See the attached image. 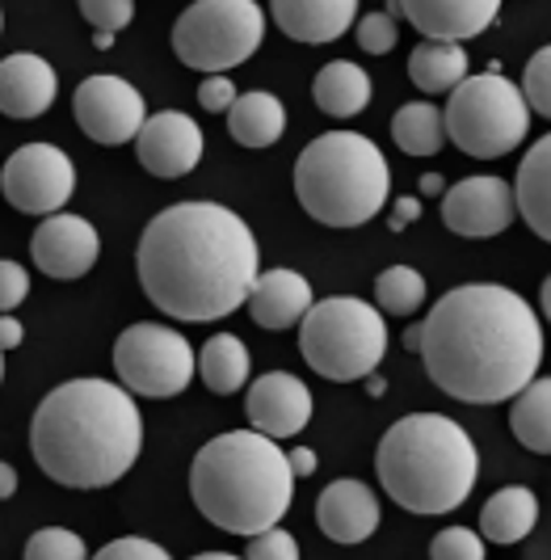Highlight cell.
Masks as SVG:
<instances>
[{"instance_id":"83f0119b","label":"cell","mask_w":551,"mask_h":560,"mask_svg":"<svg viewBox=\"0 0 551 560\" xmlns=\"http://www.w3.org/2000/svg\"><path fill=\"white\" fill-rule=\"evenodd\" d=\"M248 366H253V359H248L245 341L236 334L207 337V346L198 350V375L215 396L241 393L248 380Z\"/></svg>"},{"instance_id":"3957f363","label":"cell","mask_w":551,"mask_h":560,"mask_svg":"<svg viewBox=\"0 0 551 560\" xmlns=\"http://www.w3.org/2000/svg\"><path fill=\"white\" fill-rule=\"evenodd\" d=\"M143 447V418L131 388L110 380H68L43 396L30 421V455L63 489H106L122 480Z\"/></svg>"},{"instance_id":"9a60e30c","label":"cell","mask_w":551,"mask_h":560,"mask_svg":"<svg viewBox=\"0 0 551 560\" xmlns=\"http://www.w3.org/2000/svg\"><path fill=\"white\" fill-rule=\"evenodd\" d=\"M136 156L152 177H186L202 161V127L181 110L152 114L139 127Z\"/></svg>"},{"instance_id":"8d00e7d4","label":"cell","mask_w":551,"mask_h":560,"mask_svg":"<svg viewBox=\"0 0 551 560\" xmlns=\"http://www.w3.org/2000/svg\"><path fill=\"white\" fill-rule=\"evenodd\" d=\"M102 560H168V552L156 544V539H143V535H122V539H110L102 552Z\"/></svg>"},{"instance_id":"d6a6232c","label":"cell","mask_w":551,"mask_h":560,"mask_svg":"<svg viewBox=\"0 0 551 560\" xmlns=\"http://www.w3.org/2000/svg\"><path fill=\"white\" fill-rule=\"evenodd\" d=\"M430 557L434 560H484V539L471 527H446L434 535L430 544Z\"/></svg>"},{"instance_id":"ab89813d","label":"cell","mask_w":551,"mask_h":560,"mask_svg":"<svg viewBox=\"0 0 551 560\" xmlns=\"http://www.w3.org/2000/svg\"><path fill=\"white\" fill-rule=\"evenodd\" d=\"M421 220V202L417 198H396V207H391V215H387V228L391 232H405L409 224Z\"/></svg>"},{"instance_id":"9c48e42d","label":"cell","mask_w":551,"mask_h":560,"mask_svg":"<svg viewBox=\"0 0 551 560\" xmlns=\"http://www.w3.org/2000/svg\"><path fill=\"white\" fill-rule=\"evenodd\" d=\"M266 13L257 0H194L173 26V51L194 72H227L257 56Z\"/></svg>"},{"instance_id":"4316f807","label":"cell","mask_w":551,"mask_h":560,"mask_svg":"<svg viewBox=\"0 0 551 560\" xmlns=\"http://www.w3.org/2000/svg\"><path fill=\"white\" fill-rule=\"evenodd\" d=\"M509 430L526 451L551 455V375H535L509 405Z\"/></svg>"},{"instance_id":"4fadbf2b","label":"cell","mask_w":551,"mask_h":560,"mask_svg":"<svg viewBox=\"0 0 551 560\" xmlns=\"http://www.w3.org/2000/svg\"><path fill=\"white\" fill-rule=\"evenodd\" d=\"M518 215L514 186L501 177H464L442 195V224L464 241H489L501 236Z\"/></svg>"},{"instance_id":"6da1fadb","label":"cell","mask_w":551,"mask_h":560,"mask_svg":"<svg viewBox=\"0 0 551 560\" xmlns=\"http://www.w3.org/2000/svg\"><path fill=\"white\" fill-rule=\"evenodd\" d=\"M421 359L446 396L464 405H501L539 375L543 325L518 291L501 282H464L425 316Z\"/></svg>"},{"instance_id":"7dc6e473","label":"cell","mask_w":551,"mask_h":560,"mask_svg":"<svg viewBox=\"0 0 551 560\" xmlns=\"http://www.w3.org/2000/svg\"><path fill=\"white\" fill-rule=\"evenodd\" d=\"M539 304H543V316H548V325H551V275L543 279V287H539Z\"/></svg>"},{"instance_id":"e575fe53","label":"cell","mask_w":551,"mask_h":560,"mask_svg":"<svg viewBox=\"0 0 551 560\" xmlns=\"http://www.w3.org/2000/svg\"><path fill=\"white\" fill-rule=\"evenodd\" d=\"M81 13L89 26L118 34V30L136 18V0H81Z\"/></svg>"},{"instance_id":"7a4b0ae2","label":"cell","mask_w":551,"mask_h":560,"mask_svg":"<svg viewBox=\"0 0 551 560\" xmlns=\"http://www.w3.org/2000/svg\"><path fill=\"white\" fill-rule=\"evenodd\" d=\"M136 270L143 295L165 316L207 325L245 304L261 275V253L236 211L220 202H177L143 228Z\"/></svg>"},{"instance_id":"30bf717a","label":"cell","mask_w":551,"mask_h":560,"mask_svg":"<svg viewBox=\"0 0 551 560\" xmlns=\"http://www.w3.org/2000/svg\"><path fill=\"white\" fill-rule=\"evenodd\" d=\"M114 371L122 388H131L136 396L165 400L190 388V380L198 375V354L177 329L143 320L122 329V337L114 341Z\"/></svg>"},{"instance_id":"bcb514c9","label":"cell","mask_w":551,"mask_h":560,"mask_svg":"<svg viewBox=\"0 0 551 560\" xmlns=\"http://www.w3.org/2000/svg\"><path fill=\"white\" fill-rule=\"evenodd\" d=\"M405 350H409V354H421V325H413V329L405 334Z\"/></svg>"},{"instance_id":"5bb4252c","label":"cell","mask_w":551,"mask_h":560,"mask_svg":"<svg viewBox=\"0 0 551 560\" xmlns=\"http://www.w3.org/2000/svg\"><path fill=\"white\" fill-rule=\"evenodd\" d=\"M97 253H102L97 228L81 215H63V211L43 215L38 232L30 236V257L47 279H84L93 270Z\"/></svg>"},{"instance_id":"52a82bcc","label":"cell","mask_w":551,"mask_h":560,"mask_svg":"<svg viewBox=\"0 0 551 560\" xmlns=\"http://www.w3.org/2000/svg\"><path fill=\"white\" fill-rule=\"evenodd\" d=\"M300 354L332 384L366 380L387 354L384 312L359 295H329L312 304L300 320Z\"/></svg>"},{"instance_id":"d590c367","label":"cell","mask_w":551,"mask_h":560,"mask_svg":"<svg viewBox=\"0 0 551 560\" xmlns=\"http://www.w3.org/2000/svg\"><path fill=\"white\" fill-rule=\"evenodd\" d=\"M396 18H387V13H366L359 22V47L362 51H371V56H387L391 47H396Z\"/></svg>"},{"instance_id":"7402d4cb","label":"cell","mask_w":551,"mask_h":560,"mask_svg":"<svg viewBox=\"0 0 551 560\" xmlns=\"http://www.w3.org/2000/svg\"><path fill=\"white\" fill-rule=\"evenodd\" d=\"M514 198H518V215L526 220V228L551 245V136H543L523 156Z\"/></svg>"},{"instance_id":"8992f818","label":"cell","mask_w":551,"mask_h":560,"mask_svg":"<svg viewBox=\"0 0 551 560\" xmlns=\"http://www.w3.org/2000/svg\"><path fill=\"white\" fill-rule=\"evenodd\" d=\"M295 198L325 228L371 224L391 198L387 156L366 136L325 131L295 161Z\"/></svg>"},{"instance_id":"c3c4849f","label":"cell","mask_w":551,"mask_h":560,"mask_svg":"<svg viewBox=\"0 0 551 560\" xmlns=\"http://www.w3.org/2000/svg\"><path fill=\"white\" fill-rule=\"evenodd\" d=\"M93 47H97V51H106V47H114V34H106V30H102V34L93 38Z\"/></svg>"},{"instance_id":"b9f144b4","label":"cell","mask_w":551,"mask_h":560,"mask_svg":"<svg viewBox=\"0 0 551 560\" xmlns=\"http://www.w3.org/2000/svg\"><path fill=\"white\" fill-rule=\"evenodd\" d=\"M286 459H291V472H295V477H312V472H316V451L312 447L286 451Z\"/></svg>"},{"instance_id":"f35d334b","label":"cell","mask_w":551,"mask_h":560,"mask_svg":"<svg viewBox=\"0 0 551 560\" xmlns=\"http://www.w3.org/2000/svg\"><path fill=\"white\" fill-rule=\"evenodd\" d=\"M30 295V275L17 261H0V312H13Z\"/></svg>"},{"instance_id":"ee69618b","label":"cell","mask_w":551,"mask_h":560,"mask_svg":"<svg viewBox=\"0 0 551 560\" xmlns=\"http://www.w3.org/2000/svg\"><path fill=\"white\" fill-rule=\"evenodd\" d=\"M421 195H442V177L438 173H425V177H421Z\"/></svg>"},{"instance_id":"484cf974","label":"cell","mask_w":551,"mask_h":560,"mask_svg":"<svg viewBox=\"0 0 551 560\" xmlns=\"http://www.w3.org/2000/svg\"><path fill=\"white\" fill-rule=\"evenodd\" d=\"M468 77V51L464 43H442V38H421L409 56V81L421 93H450Z\"/></svg>"},{"instance_id":"7c38bea8","label":"cell","mask_w":551,"mask_h":560,"mask_svg":"<svg viewBox=\"0 0 551 560\" xmlns=\"http://www.w3.org/2000/svg\"><path fill=\"white\" fill-rule=\"evenodd\" d=\"M72 114L81 122V131L93 143H118L136 140L139 127L148 122L143 118V97L131 81L122 77H89L77 84V97H72Z\"/></svg>"},{"instance_id":"d6986e66","label":"cell","mask_w":551,"mask_h":560,"mask_svg":"<svg viewBox=\"0 0 551 560\" xmlns=\"http://www.w3.org/2000/svg\"><path fill=\"white\" fill-rule=\"evenodd\" d=\"M56 93L59 77L43 56L17 51V56L0 59V114H9V118H38V114L51 110Z\"/></svg>"},{"instance_id":"e0dca14e","label":"cell","mask_w":551,"mask_h":560,"mask_svg":"<svg viewBox=\"0 0 551 560\" xmlns=\"http://www.w3.org/2000/svg\"><path fill=\"white\" fill-rule=\"evenodd\" d=\"M316 523L332 544H362L379 532V502L362 480H332L316 502Z\"/></svg>"},{"instance_id":"836d02e7","label":"cell","mask_w":551,"mask_h":560,"mask_svg":"<svg viewBox=\"0 0 551 560\" xmlns=\"http://www.w3.org/2000/svg\"><path fill=\"white\" fill-rule=\"evenodd\" d=\"M248 560H300V544L295 535L282 532V527H266V532L248 535Z\"/></svg>"},{"instance_id":"f546056e","label":"cell","mask_w":551,"mask_h":560,"mask_svg":"<svg viewBox=\"0 0 551 560\" xmlns=\"http://www.w3.org/2000/svg\"><path fill=\"white\" fill-rule=\"evenodd\" d=\"M375 304L384 316H413L425 304V279L413 266H387L375 279Z\"/></svg>"},{"instance_id":"681fc988","label":"cell","mask_w":551,"mask_h":560,"mask_svg":"<svg viewBox=\"0 0 551 560\" xmlns=\"http://www.w3.org/2000/svg\"><path fill=\"white\" fill-rule=\"evenodd\" d=\"M0 375H4V346H0Z\"/></svg>"},{"instance_id":"ba28073f","label":"cell","mask_w":551,"mask_h":560,"mask_svg":"<svg viewBox=\"0 0 551 560\" xmlns=\"http://www.w3.org/2000/svg\"><path fill=\"white\" fill-rule=\"evenodd\" d=\"M442 122H446V140L459 152L476 161H496L530 136V106L514 81H505L501 72H484V77H464L450 89Z\"/></svg>"},{"instance_id":"f6af8a7d","label":"cell","mask_w":551,"mask_h":560,"mask_svg":"<svg viewBox=\"0 0 551 560\" xmlns=\"http://www.w3.org/2000/svg\"><path fill=\"white\" fill-rule=\"evenodd\" d=\"M362 384H366V393H371V396H384L387 393V380H384V375H375V371H371Z\"/></svg>"},{"instance_id":"f907efd6","label":"cell","mask_w":551,"mask_h":560,"mask_svg":"<svg viewBox=\"0 0 551 560\" xmlns=\"http://www.w3.org/2000/svg\"><path fill=\"white\" fill-rule=\"evenodd\" d=\"M0 190H4V173H0Z\"/></svg>"},{"instance_id":"5b68a950","label":"cell","mask_w":551,"mask_h":560,"mask_svg":"<svg viewBox=\"0 0 551 560\" xmlns=\"http://www.w3.org/2000/svg\"><path fill=\"white\" fill-rule=\"evenodd\" d=\"M375 472L400 510L446 514L459 510L476 489L480 451L459 421L442 413H409L379 439Z\"/></svg>"},{"instance_id":"4dcf8cb0","label":"cell","mask_w":551,"mask_h":560,"mask_svg":"<svg viewBox=\"0 0 551 560\" xmlns=\"http://www.w3.org/2000/svg\"><path fill=\"white\" fill-rule=\"evenodd\" d=\"M26 557L30 560H81L84 544H81V535L68 532V527H43V532L30 535Z\"/></svg>"},{"instance_id":"8fae6325","label":"cell","mask_w":551,"mask_h":560,"mask_svg":"<svg viewBox=\"0 0 551 560\" xmlns=\"http://www.w3.org/2000/svg\"><path fill=\"white\" fill-rule=\"evenodd\" d=\"M4 173V198L22 215H56L77 190V165L56 143H26L9 156Z\"/></svg>"},{"instance_id":"60d3db41","label":"cell","mask_w":551,"mask_h":560,"mask_svg":"<svg viewBox=\"0 0 551 560\" xmlns=\"http://www.w3.org/2000/svg\"><path fill=\"white\" fill-rule=\"evenodd\" d=\"M22 341H26L22 320H13V312H0V346H4V350H17Z\"/></svg>"},{"instance_id":"2e32d148","label":"cell","mask_w":551,"mask_h":560,"mask_svg":"<svg viewBox=\"0 0 551 560\" xmlns=\"http://www.w3.org/2000/svg\"><path fill=\"white\" fill-rule=\"evenodd\" d=\"M312 405L316 400L307 393V384L286 371H270L248 388V421L270 439H295L312 421Z\"/></svg>"},{"instance_id":"44dd1931","label":"cell","mask_w":551,"mask_h":560,"mask_svg":"<svg viewBox=\"0 0 551 560\" xmlns=\"http://www.w3.org/2000/svg\"><path fill=\"white\" fill-rule=\"evenodd\" d=\"M248 316L261 325V329H291L304 320V312L316 304L312 300V282L300 270H266L257 275L253 291H248Z\"/></svg>"},{"instance_id":"7bdbcfd3","label":"cell","mask_w":551,"mask_h":560,"mask_svg":"<svg viewBox=\"0 0 551 560\" xmlns=\"http://www.w3.org/2000/svg\"><path fill=\"white\" fill-rule=\"evenodd\" d=\"M13 493H17V468L0 459V502H4V498H13Z\"/></svg>"},{"instance_id":"74e56055","label":"cell","mask_w":551,"mask_h":560,"mask_svg":"<svg viewBox=\"0 0 551 560\" xmlns=\"http://www.w3.org/2000/svg\"><path fill=\"white\" fill-rule=\"evenodd\" d=\"M236 97H241L236 84H232V77H223V72H215V77H207V81L198 84V106L211 114H227Z\"/></svg>"},{"instance_id":"603a6c76","label":"cell","mask_w":551,"mask_h":560,"mask_svg":"<svg viewBox=\"0 0 551 560\" xmlns=\"http://www.w3.org/2000/svg\"><path fill=\"white\" fill-rule=\"evenodd\" d=\"M535 523H539V498L526 485L496 489L480 510V535L493 544H505V548L523 544L526 535L535 532Z\"/></svg>"},{"instance_id":"d4e9b609","label":"cell","mask_w":551,"mask_h":560,"mask_svg":"<svg viewBox=\"0 0 551 560\" xmlns=\"http://www.w3.org/2000/svg\"><path fill=\"white\" fill-rule=\"evenodd\" d=\"M312 93H316V106L329 118H354L371 102V77L350 59H332L316 72Z\"/></svg>"},{"instance_id":"ac0fdd59","label":"cell","mask_w":551,"mask_h":560,"mask_svg":"<svg viewBox=\"0 0 551 560\" xmlns=\"http://www.w3.org/2000/svg\"><path fill=\"white\" fill-rule=\"evenodd\" d=\"M400 9L417 34L442 38V43H464L493 26L501 0H400Z\"/></svg>"},{"instance_id":"ffe728a7","label":"cell","mask_w":551,"mask_h":560,"mask_svg":"<svg viewBox=\"0 0 551 560\" xmlns=\"http://www.w3.org/2000/svg\"><path fill=\"white\" fill-rule=\"evenodd\" d=\"M270 18L295 43H332L359 18V0H270Z\"/></svg>"},{"instance_id":"1f68e13d","label":"cell","mask_w":551,"mask_h":560,"mask_svg":"<svg viewBox=\"0 0 551 560\" xmlns=\"http://www.w3.org/2000/svg\"><path fill=\"white\" fill-rule=\"evenodd\" d=\"M523 97L535 114L551 118V47H539V51L530 56V63H526Z\"/></svg>"},{"instance_id":"277c9868","label":"cell","mask_w":551,"mask_h":560,"mask_svg":"<svg viewBox=\"0 0 551 560\" xmlns=\"http://www.w3.org/2000/svg\"><path fill=\"white\" fill-rule=\"evenodd\" d=\"M190 498L220 532L248 539L282 523L295 498V472L278 439L261 430H227L194 455Z\"/></svg>"},{"instance_id":"f1b7e54d","label":"cell","mask_w":551,"mask_h":560,"mask_svg":"<svg viewBox=\"0 0 551 560\" xmlns=\"http://www.w3.org/2000/svg\"><path fill=\"white\" fill-rule=\"evenodd\" d=\"M391 140L400 152L409 156H434L446 143V122H442V110L430 106V102H409L400 106L396 118H391Z\"/></svg>"},{"instance_id":"cb8c5ba5","label":"cell","mask_w":551,"mask_h":560,"mask_svg":"<svg viewBox=\"0 0 551 560\" xmlns=\"http://www.w3.org/2000/svg\"><path fill=\"white\" fill-rule=\"evenodd\" d=\"M227 131H232V140L245 143V148H270L286 131V110H282V102H278L274 93L253 89V93H241L232 102Z\"/></svg>"}]
</instances>
